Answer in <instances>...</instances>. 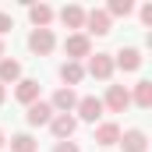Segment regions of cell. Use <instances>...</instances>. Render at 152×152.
Listing matches in <instances>:
<instances>
[{"mask_svg":"<svg viewBox=\"0 0 152 152\" xmlns=\"http://www.w3.org/2000/svg\"><path fill=\"white\" fill-rule=\"evenodd\" d=\"M11 152H39V142L28 134V131H21V134H11Z\"/></svg>","mask_w":152,"mask_h":152,"instance_id":"obj_19","label":"cell"},{"mask_svg":"<svg viewBox=\"0 0 152 152\" xmlns=\"http://www.w3.org/2000/svg\"><path fill=\"white\" fill-rule=\"evenodd\" d=\"M11 28H14V18H11V14H7V11H0V39L7 36V32H11Z\"/></svg>","mask_w":152,"mask_h":152,"instance_id":"obj_21","label":"cell"},{"mask_svg":"<svg viewBox=\"0 0 152 152\" xmlns=\"http://www.w3.org/2000/svg\"><path fill=\"white\" fill-rule=\"evenodd\" d=\"M64 53H67V60H75V64L88 60V57H92V39L85 36V32H71V36L64 39Z\"/></svg>","mask_w":152,"mask_h":152,"instance_id":"obj_1","label":"cell"},{"mask_svg":"<svg viewBox=\"0 0 152 152\" xmlns=\"http://www.w3.org/2000/svg\"><path fill=\"white\" fill-rule=\"evenodd\" d=\"M57 18H60L64 28H75V32L85 28V7H81V4H64V7L57 11Z\"/></svg>","mask_w":152,"mask_h":152,"instance_id":"obj_10","label":"cell"},{"mask_svg":"<svg viewBox=\"0 0 152 152\" xmlns=\"http://www.w3.org/2000/svg\"><path fill=\"white\" fill-rule=\"evenodd\" d=\"M117 145L124 152H149V134L142 127H127V131H120V142Z\"/></svg>","mask_w":152,"mask_h":152,"instance_id":"obj_9","label":"cell"},{"mask_svg":"<svg viewBox=\"0 0 152 152\" xmlns=\"http://www.w3.org/2000/svg\"><path fill=\"white\" fill-rule=\"evenodd\" d=\"M138 18H142V25H152V4H142Z\"/></svg>","mask_w":152,"mask_h":152,"instance_id":"obj_23","label":"cell"},{"mask_svg":"<svg viewBox=\"0 0 152 152\" xmlns=\"http://www.w3.org/2000/svg\"><path fill=\"white\" fill-rule=\"evenodd\" d=\"M4 142H7V134H4V131H0V149H4Z\"/></svg>","mask_w":152,"mask_h":152,"instance_id":"obj_25","label":"cell"},{"mask_svg":"<svg viewBox=\"0 0 152 152\" xmlns=\"http://www.w3.org/2000/svg\"><path fill=\"white\" fill-rule=\"evenodd\" d=\"M60 81H64V88H75L85 81V64H75V60H64L60 64Z\"/></svg>","mask_w":152,"mask_h":152,"instance_id":"obj_16","label":"cell"},{"mask_svg":"<svg viewBox=\"0 0 152 152\" xmlns=\"http://www.w3.org/2000/svg\"><path fill=\"white\" fill-rule=\"evenodd\" d=\"M4 99H7V88H4V85H0V106H4Z\"/></svg>","mask_w":152,"mask_h":152,"instance_id":"obj_24","label":"cell"},{"mask_svg":"<svg viewBox=\"0 0 152 152\" xmlns=\"http://www.w3.org/2000/svg\"><path fill=\"white\" fill-rule=\"evenodd\" d=\"M50 106H53V113H75L78 92H75V88H57L53 99H50Z\"/></svg>","mask_w":152,"mask_h":152,"instance_id":"obj_12","label":"cell"},{"mask_svg":"<svg viewBox=\"0 0 152 152\" xmlns=\"http://www.w3.org/2000/svg\"><path fill=\"white\" fill-rule=\"evenodd\" d=\"M21 81V60H11V57H0V85H18Z\"/></svg>","mask_w":152,"mask_h":152,"instance_id":"obj_17","label":"cell"},{"mask_svg":"<svg viewBox=\"0 0 152 152\" xmlns=\"http://www.w3.org/2000/svg\"><path fill=\"white\" fill-rule=\"evenodd\" d=\"M131 103H134L138 110H149V106H152V81H145V78H142V81L134 85V92H131Z\"/></svg>","mask_w":152,"mask_h":152,"instance_id":"obj_18","label":"cell"},{"mask_svg":"<svg viewBox=\"0 0 152 152\" xmlns=\"http://www.w3.org/2000/svg\"><path fill=\"white\" fill-rule=\"evenodd\" d=\"M50 131H53V138H57V142H71V138H75V131H78L75 113H53Z\"/></svg>","mask_w":152,"mask_h":152,"instance_id":"obj_8","label":"cell"},{"mask_svg":"<svg viewBox=\"0 0 152 152\" xmlns=\"http://www.w3.org/2000/svg\"><path fill=\"white\" fill-rule=\"evenodd\" d=\"M110 28H113V18L103 11V7H92V11H85V36H110Z\"/></svg>","mask_w":152,"mask_h":152,"instance_id":"obj_3","label":"cell"},{"mask_svg":"<svg viewBox=\"0 0 152 152\" xmlns=\"http://www.w3.org/2000/svg\"><path fill=\"white\" fill-rule=\"evenodd\" d=\"M53 152H81V149H78V142H57Z\"/></svg>","mask_w":152,"mask_h":152,"instance_id":"obj_22","label":"cell"},{"mask_svg":"<svg viewBox=\"0 0 152 152\" xmlns=\"http://www.w3.org/2000/svg\"><path fill=\"white\" fill-rule=\"evenodd\" d=\"M142 64H145V57H142L138 46H120V50L113 53V67H120L124 75H134Z\"/></svg>","mask_w":152,"mask_h":152,"instance_id":"obj_6","label":"cell"},{"mask_svg":"<svg viewBox=\"0 0 152 152\" xmlns=\"http://www.w3.org/2000/svg\"><path fill=\"white\" fill-rule=\"evenodd\" d=\"M28 50H32L36 57H50V53L57 50L53 28H32V32H28Z\"/></svg>","mask_w":152,"mask_h":152,"instance_id":"obj_5","label":"cell"},{"mask_svg":"<svg viewBox=\"0 0 152 152\" xmlns=\"http://www.w3.org/2000/svg\"><path fill=\"white\" fill-rule=\"evenodd\" d=\"M103 103L96 96H78V106H75V120H85V124H99L103 120Z\"/></svg>","mask_w":152,"mask_h":152,"instance_id":"obj_4","label":"cell"},{"mask_svg":"<svg viewBox=\"0 0 152 152\" xmlns=\"http://www.w3.org/2000/svg\"><path fill=\"white\" fill-rule=\"evenodd\" d=\"M103 11H106L110 18H127V14L134 11V4H131V0H110V7H103Z\"/></svg>","mask_w":152,"mask_h":152,"instance_id":"obj_20","label":"cell"},{"mask_svg":"<svg viewBox=\"0 0 152 152\" xmlns=\"http://www.w3.org/2000/svg\"><path fill=\"white\" fill-rule=\"evenodd\" d=\"M99 103H103V110H110V113H124V110L131 106V88H127V85H106V96H103Z\"/></svg>","mask_w":152,"mask_h":152,"instance_id":"obj_2","label":"cell"},{"mask_svg":"<svg viewBox=\"0 0 152 152\" xmlns=\"http://www.w3.org/2000/svg\"><path fill=\"white\" fill-rule=\"evenodd\" d=\"M25 110H28V113H25L28 127H42V124H50V120H53V106H50V103H42V99L32 103V106H25Z\"/></svg>","mask_w":152,"mask_h":152,"instance_id":"obj_14","label":"cell"},{"mask_svg":"<svg viewBox=\"0 0 152 152\" xmlns=\"http://www.w3.org/2000/svg\"><path fill=\"white\" fill-rule=\"evenodd\" d=\"M96 145H103V149H110V145H117L120 142V124L117 120H99L96 124V138H92Z\"/></svg>","mask_w":152,"mask_h":152,"instance_id":"obj_11","label":"cell"},{"mask_svg":"<svg viewBox=\"0 0 152 152\" xmlns=\"http://www.w3.org/2000/svg\"><path fill=\"white\" fill-rule=\"evenodd\" d=\"M0 57H4V39H0Z\"/></svg>","mask_w":152,"mask_h":152,"instance_id":"obj_26","label":"cell"},{"mask_svg":"<svg viewBox=\"0 0 152 152\" xmlns=\"http://www.w3.org/2000/svg\"><path fill=\"white\" fill-rule=\"evenodd\" d=\"M14 99H18L21 106L39 103V81H36V78H21V81L14 85Z\"/></svg>","mask_w":152,"mask_h":152,"instance_id":"obj_13","label":"cell"},{"mask_svg":"<svg viewBox=\"0 0 152 152\" xmlns=\"http://www.w3.org/2000/svg\"><path fill=\"white\" fill-rule=\"evenodd\" d=\"M53 18H57V11H53L50 4H32V7H28V21H32V28H50Z\"/></svg>","mask_w":152,"mask_h":152,"instance_id":"obj_15","label":"cell"},{"mask_svg":"<svg viewBox=\"0 0 152 152\" xmlns=\"http://www.w3.org/2000/svg\"><path fill=\"white\" fill-rule=\"evenodd\" d=\"M113 53H92L88 57V67H85V75H92L96 81H110L113 78Z\"/></svg>","mask_w":152,"mask_h":152,"instance_id":"obj_7","label":"cell"}]
</instances>
